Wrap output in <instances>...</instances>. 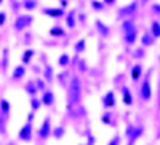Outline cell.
I'll return each mask as SVG.
<instances>
[{
  "label": "cell",
  "instance_id": "cell-1",
  "mask_svg": "<svg viewBox=\"0 0 160 145\" xmlns=\"http://www.w3.org/2000/svg\"><path fill=\"white\" fill-rule=\"evenodd\" d=\"M80 96H82V83L77 77H74L69 85V96H68L69 104H78Z\"/></svg>",
  "mask_w": 160,
  "mask_h": 145
},
{
  "label": "cell",
  "instance_id": "cell-2",
  "mask_svg": "<svg viewBox=\"0 0 160 145\" xmlns=\"http://www.w3.org/2000/svg\"><path fill=\"white\" fill-rule=\"evenodd\" d=\"M18 137L21 140H24V142H29L32 139V126H31V123H26L24 124V128L18 133Z\"/></svg>",
  "mask_w": 160,
  "mask_h": 145
},
{
  "label": "cell",
  "instance_id": "cell-3",
  "mask_svg": "<svg viewBox=\"0 0 160 145\" xmlns=\"http://www.w3.org/2000/svg\"><path fill=\"white\" fill-rule=\"evenodd\" d=\"M31 24H32V18L28 16V15L19 16V18L16 19V22H15L16 29H24V27H28V26H31Z\"/></svg>",
  "mask_w": 160,
  "mask_h": 145
},
{
  "label": "cell",
  "instance_id": "cell-4",
  "mask_svg": "<svg viewBox=\"0 0 160 145\" xmlns=\"http://www.w3.org/2000/svg\"><path fill=\"white\" fill-rule=\"evenodd\" d=\"M40 139H47L48 136H50V118H45L43 120V123H42V128H40Z\"/></svg>",
  "mask_w": 160,
  "mask_h": 145
},
{
  "label": "cell",
  "instance_id": "cell-5",
  "mask_svg": "<svg viewBox=\"0 0 160 145\" xmlns=\"http://www.w3.org/2000/svg\"><path fill=\"white\" fill-rule=\"evenodd\" d=\"M141 96H142L144 101H149L151 99V85H149V82H144L142 89H141Z\"/></svg>",
  "mask_w": 160,
  "mask_h": 145
},
{
  "label": "cell",
  "instance_id": "cell-6",
  "mask_svg": "<svg viewBox=\"0 0 160 145\" xmlns=\"http://www.w3.org/2000/svg\"><path fill=\"white\" fill-rule=\"evenodd\" d=\"M42 102H43L45 105H51L53 102H55V96H53L51 91H45L43 97H42Z\"/></svg>",
  "mask_w": 160,
  "mask_h": 145
},
{
  "label": "cell",
  "instance_id": "cell-7",
  "mask_svg": "<svg viewBox=\"0 0 160 145\" xmlns=\"http://www.w3.org/2000/svg\"><path fill=\"white\" fill-rule=\"evenodd\" d=\"M115 104V99H114V93H108L104 97V105L106 107H112V105Z\"/></svg>",
  "mask_w": 160,
  "mask_h": 145
},
{
  "label": "cell",
  "instance_id": "cell-8",
  "mask_svg": "<svg viewBox=\"0 0 160 145\" xmlns=\"http://www.w3.org/2000/svg\"><path fill=\"white\" fill-rule=\"evenodd\" d=\"M0 109H2V113H3V115H8V112H10V104H8L7 99L0 101Z\"/></svg>",
  "mask_w": 160,
  "mask_h": 145
},
{
  "label": "cell",
  "instance_id": "cell-9",
  "mask_svg": "<svg viewBox=\"0 0 160 145\" xmlns=\"http://www.w3.org/2000/svg\"><path fill=\"white\" fill-rule=\"evenodd\" d=\"M139 75H141V67H139V65H136V67H133V70H131V78H133V80H138V78H139Z\"/></svg>",
  "mask_w": 160,
  "mask_h": 145
},
{
  "label": "cell",
  "instance_id": "cell-10",
  "mask_svg": "<svg viewBox=\"0 0 160 145\" xmlns=\"http://www.w3.org/2000/svg\"><path fill=\"white\" fill-rule=\"evenodd\" d=\"M45 13L48 16H53V18H56V16H59L61 15V10H53V8H47L45 10Z\"/></svg>",
  "mask_w": 160,
  "mask_h": 145
},
{
  "label": "cell",
  "instance_id": "cell-11",
  "mask_svg": "<svg viewBox=\"0 0 160 145\" xmlns=\"http://www.w3.org/2000/svg\"><path fill=\"white\" fill-rule=\"evenodd\" d=\"M123 30H125V34L136 32V30H135V27H133V22H125V24H123Z\"/></svg>",
  "mask_w": 160,
  "mask_h": 145
},
{
  "label": "cell",
  "instance_id": "cell-12",
  "mask_svg": "<svg viewBox=\"0 0 160 145\" xmlns=\"http://www.w3.org/2000/svg\"><path fill=\"white\" fill-rule=\"evenodd\" d=\"M22 75H24V67H16L15 73H13V78H16V80H18V78H21Z\"/></svg>",
  "mask_w": 160,
  "mask_h": 145
},
{
  "label": "cell",
  "instance_id": "cell-13",
  "mask_svg": "<svg viewBox=\"0 0 160 145\" xmlns=\"http://www.w3.org/2000/svg\"><path fill=\"white\" fill-rule=\"evenodd\" d=\"M135 10H136V5L133 3V5H130V7L123 8V10H120V13H122V15H130V11H135Z\"/></svg>",
  "mask_w": 160,
  "mask_h": 145
},
{
  "label": "cell",
  "instance_id": "cell-14",
  "mask_svg": "<svg viewBox=\"0 0 160 145\" xmlns=\"http://www.w3.org/2000/svg\"><path fill=\"white\" fill-rule=\"evenodd\" d=\"M123 101H125V104H127V105H130V104H131V96H130V93H128V89H127V88L123 89Z\"/></svg>",
  "mask_w": 160,
  "mask_h": 145
},
{
  "label": "cell",
  "instance_id": "cell-15",
  "mask_svg": "<svg viewBox=\"0 0 160 145\" xmlns=\"http://www.w3.org/2000/svg\"><path fill=\"white\" fill-rule=\"evenodd\" d=\"M125 38H127V42H128V43H133V42H135V38H136V32L125 34Z\"/></svg>",
  "mask_w": 160,
  "mask_h": 145
},
{
  "label": "cell",
  "instance_id": "cell-16",
  "mask_svg": "<svg viewBox=\"0 0 160 145\" xmlns=\"http://www.w3.org/2000/svg\"><path fill=\"white\" fill-rule=\"evenodd\" d=\"M152 30H154V37H160V24L158 22L152 24Z\"/></svg>",
  "mask_w": 160,
  "mask_h": 145
},
{
  "label": "cell",
  "instance_id": "cell-17",
  "mask_svg": "<svg viewBox=\"0 0 160 145\" xmlns=\"http://www.w3.org/2000/svg\"><path fill=\"white\" fill-rule=\"evenodd\" d=\"M152 42H154V40L151 38V35H148V34H146V35L142 37V43H144V45H151Z\"/></svg>",
  "mask_w": 160,
  "mask_h": 145
},
{
  "label": "cell",
  "instance_id": "cell-18",
  "mask_svg": "<svg viewBox=\"0 0 160 145\" xmlns=\"http://www.w3.org/2000/svg\"><path fill=\"white\" fill-rule=\"evenodd\" d=\"M83 48H85V42L82 40V42H78V43H77V48H75V49H77V53H82Z\"/></svg>",
  "mask_w": 160,
  "mask_h": 145
},
{
  "label": "cell",
  "instance_id": "cell-19",
  "mask_svg": "<svg viewBox=\"0 0 160 145\" xmlns=\"http://www.w3.org/2000/svg\"><path fill=\"white\" fill-rule=\"evenodd\" d=\"M53 134H55V137H61V136L64 134V129H62V128H59V129H55V133H53Z\"/></svg>",
  "mask_w": 160,
  "mask_h": 145
},
{
  "label": "cell",
  "instance_id": "cell-20",
  "mask_svg": "<svg viewBox=\"0 0 160 145\" xmlns=\"http://www.w3.org/2000/svg\"><path fill=\"white\" fill-rule=\"evenodd\" d=\"M35 91H37V89H35V86H34L32 83H29V85H28V93H31V94H35Z\"/></svg>",
  "mask_w": 160,
  "mask_h": 145
},
{
  "label": "cell",
  "instance_id": "cell-21",
  "mask_svg": "<svg viewBox=\"0 0 160 145\" xmlns=\"http://www.w3.org/2000/svg\"><path fill=\"white\" fill-rule=\"evenodd\" d=\"M31 105H32V109H34V110H37V109L40 107V102H38L37 99H32V102H31Z\"/></svg>",
  "mask_w": 160,
  "mask_h": 145
},
{
  "label": "cell",
  "instance_id": "cell-22",
  "mask_svg": "<svg viewBox=\"0 0 160 145\" xmlns=\"http://www.w3.org/2000/svg\"><path fill=\"white\" fill-rule=\"evenodd\" d=\"M68 61H69L68 56H61V59H59V65H66V64H68Z\"/></svg>",
  "mask_w": 160,
  "mask_h": 145
},
{
  "label": "cell",
  "instance_id": "cell-23",
  "mask_svg": "<svg viewBox=\"0 0 160 145\" xmlns=\"http://www.w3.org/2000/svg\"><path fill=\"white\" fill-rule=\"evenodd\" d=\"M98 27H99V30H101L102 34H108V30H106V29H104V26H102L101 22H98Z\"/></svg>",
  "mask_w": 160,
  "mask_h": 145
},
{
  "label": "cell",
  "instance_id": "cell-24",
  "mask_svg": "<svg viewBox=\"0 0 160 145\" xmlns=\"http://www.w3.org/2000/svg\"><path fill=\"white\" fill-rule=\"evenodd\" d=\"M35 7V2H26V8H34Z\"/></svg>",
  "mask_w": 160,
  "mask_h": 145
},
{
  "label": "cell",
  "instance_id": "cell-25",
  "mask_svg": "<svg viewBox=\"0 0 160 145\" xmlns=\"http://www.w3.org/2000/svg\"><path fill=\"white\" fill-rule=\"evenodd\" d=\"M111 145H118V137H114V140L111 142Z\"/></svg>",
  "mask_w": 160,
  "mask_h": 145
},
{
  "label": "cell",
  "instance_id": "cell-26",
  "mask_svg": "<svg viewBox=\"0 0 160 145\" xmlns=\"http://www.w3.org/2000/svg\"><path fill=\"white\" fill-rule=\"evenodd\" d=\"M3 19H5V15H3V13H2V15H0V24L3 22Z\"/></svg>",
  "mask_w": 160,
  "mask_h": 145
},
{
  "label": "cell",
  "instance_id": "cell-27",
  "mask_svg": "<svg viewBox=\"0 0 160 145\" xmlns=\"http://www.w3.org/2000/svg\"><path fill=\"white\" fill-rule=\"evenodd\" d=\"M106 2H108V3H112V2H114V0H106Z\"/></svg>",
  "mask_w": 160,
  "mask_h": 145
},
{
  "label": "cell",
  "instance_id": "cell-28",
  "mask_svg": "<svg viewBox=\"0 0 160 145\" xmlns=\"http://www.w3.org/2000/svg\"><path fill=\"white\" fill-rule=\"evenodd\" d=\"M130 145H131V143H130Z\"/></svg>",
  "mask_w": 160,
  "mask_h": 145
}]
</instances>
